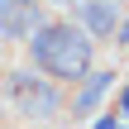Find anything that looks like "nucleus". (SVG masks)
Instances as JSON below:
<instances>
[{
    "mask_svg": "<svg viewBox=\"0 0 129 129\" xmlns=\"http://www.w3.org/2000/svg\"><path fill=\"white\" fill-rule=\"evenodd\" d=\"M43 24L38 0H0V43H19Z\"/></svg>",
    "mask_w": 129,
    "mask_h": 129,
    "instance_id": "7ed1b4c3",
    "label": "nucleus"
},
{
    "mask_svg": "<svg viewBox=\"0 0 129 129\" xmlns=\"http://www.w3.org/2000/svg\"><path fill=\"white\" fill-rule=\"evenodd\" d=\"M81 24H86V29H81L86 38H91V34L105 38L110 29H120V10H115V0H81Z\"/></svg>",
    "mask_w": 129,
    "mask_h": 129,
    "instance_id": "20e7f679",
    "label": "nucleus"
},
{
    "mask_svg": "<svg viewBox=\"0 0 129 129\" xmlns=\"http://www.w3.org/2000/svg\"><path fill=\"white\" fill-rule=\"evenodd\" d=\"M29 53H34V67H38L43 77L81 81V77H91L96 43H91L77 24H38V29L29 34Z\"/></svg>",
    "mask_w": 129,
    "mask_h": 129,
    "instance_id": "f257e3e1",
    "label": "nucleus"
},
{
    "mask_svg": "<svg viewBox=\"0 0 129 129\" xmlns=\"http://www.w3.org/2000/svg\"><path fill=\"white\" fill-rule=\"evenodd\" d=\"M105 86H110V72H96V77L86 81V91L77 96V110H96V101L105 96Z\"/></svg>",
    "mask_w": 129,
    "mask_h": 129,
    "instance_id": "39448f33",
    "label": "nucleus"
},
{
    "mask_svg": "<svg viewBox=\"0 0 129 129\" xmlns=\"http://www.w3.org/2000/svg\"><path fill=\"white\" fill-rule=\"evenodd\" d=\"M115 34H120V43H129V19L120 24V29H115Z\"/></svg>",
    "mask_w": 129,
    "mask_h": 129,
    "instance_id": "6e6552de",
    "label": "nucleus"
},
{
    "mask_svg": "<svg viewBox=\"0 0 129 129\" xmlns=\"http://www.w3.org/2000/svg\"><path fill=\"white\" fill-rule=\"evenodd\" d=\"M5 91H10L14 110H19V115H34V120H48V115L62 105L57 86H53L48 77H34V72H5Z\"/></svg>",
    "mask_w": 129,
    "mask_h": 129,
    "instance_id": "f03ea898",
    "label": "nucleus"
},
{
    "mask_svg": "<svg viewBox=\"0 0 129 129\" xmlns=\"http://www.w3.org/2000/svg\"><path fill=\"white\" fill-rule=\"evenodd\" d=\"M120 110L129 115V81H124V91H120Z\"/></svg>",
    "mask_w": 129,
    "mask_h": 129,
    "instance_id": "0eeeda50",
    "label": "nucleus"
},
{
    "mask_svg": "<svg viewBox=\"0 0 129 129\" xmlns=\"http://www.w3.org/2000/svg\"><path fill=\"white\" fill-rule=\"evenodd\" d=\"M91 129H120V124H115V115H101V120H96Z\"/></svg>",
    "mask_w": 129,
    "mask_h": 129,
    "instance_id": "423d86ee",
    "label": "nucleus"
},
{
    "mask_svg": "<svg viewBox=\"0 0 129 129\" xmlns=\"http://www.w3.org/2000/svg\"><path fill=\"white\" fill-rule=\"evenodd\" d=\"M53 5H72V0H53Z\"/></svg>",
    "mask_w": 129,
    "mask_h": 129,
    "instance_id": "1a4fd4ad",
    "label": "nucleus"
}]
</instances>
